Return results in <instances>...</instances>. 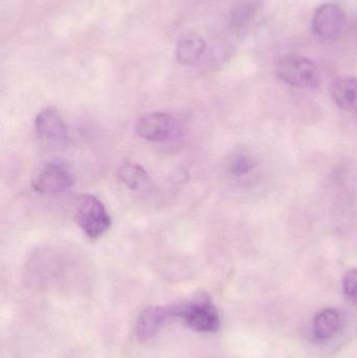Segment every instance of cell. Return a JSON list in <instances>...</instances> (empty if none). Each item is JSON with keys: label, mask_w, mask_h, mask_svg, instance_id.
I'll return each instance as SVG.
<instances>
[{"label": "cell", "mask_w": 357, "mask_h": 358, "mask_svg": "<svg viewBox=\"0 0 357 358\" xmlns=\"http://www.w3.org/2000/svg\"><path fill=\"white\" fill-rule=\"evenodd\" d=\"M172 317L182 320L189 328L203 334L218 331L221 325L219 313L207 294L180 306L170 308Z\"/></svg>", "instance_id": "1"}, {"label": "cell", "mask_w": 357, "mask_h": 358, "mask_svg": "<svg viewBox=\"0 0 357 358\" xmlns=\"http://www.w3.org/2000/svg\"><path fill=\"white\" fill-rule=\"evenodd\" d=\"M276 73L285 83L295 87L314 90L320 85L318 66L307 57L286 55L277 63Z\"/></svg>", "instance_id": "2"}, {"label": "cell", "mask_w": 357, "mask_h": 358, "mask_svg": "<svg viewBox=\"0 0 357 358\" xmlns=\"http://www.w3.org/2000/svg\"><path fill=\"white\" fill-rule=\"evenodd\" d=\"M75 221L90 239L102 237L111 227V218L104 204L92 195H83L78 201Z\"/></svg>", "instance_id": "3"}, {"label": "cell", "mask_w": 357, "mask_h": 358, "mask_svg": "<svg viewBox=\"0 0 357 358\" xmlns=\"http://www.w3.org/2000/svg\"><path fill=\"white\" fill-rule=\"evenodd\" d=\"M345 24V12L335 3H325L319 6L312 18L314 35L326 41L337 39L343 33Z\"/></svg>", "instance_id": "4"}, {"label": "cell", "mask_w": 357, "mask_h": 358, "mask_svg": "<svg viewBox=\"0 0 357 358\" xmlns=\"http://www.w3.org/2000/svg\"><path fill=\"white\" fill-rule=\"evenodd\" d=\"M73 173L62 164L52 163L46 165L34 178L31 187L40 194L54 195L66 191L73 185Z\"/></svg>", "instance_id": "5"}, {"label": "cell", "mask_w": 357, "mask_h": 358, "mask_svg": "<svg viewBox=\"0 0 357 358\" xmlns=\"http://www.w3.org/2000/svg\"><path fill=\"white\" fill-rule=\"evenodd\" d=\"M175 131V120L169 113H149L140 117L136 124L140 138L149 142H163L169 140Z\"/></svg>", "instance_id": "6"}, {"label": "cell", "mask_w": 357, "mask_h": 358, "mask_svg": "<svg viewBox=\"0 0 357 358\" xmlns=\"http://www.w3.org/2000/svg\"><path fill=\"white\" fill-rule=\"evenodd\" d=\"M36 132L44 142L66 145L68 141L66 126L54 109L46 108L38 113L35 120Z\"/></svg>", "instance_id": "7"}, {"label": "cell", "mask_w": 357, "mask_h": 358, "mask_svg": "<svg viewBox=\"0 0 357 358\" xmlns=\"http://www.w3.org/2000/svg\"><path fill=\"white\" fill-rule=\"evenodd\" d=\"M170 317H172L170 308L155 306L144 309L136 321V338L140 342L152 340Z\"/></svg>", "instance_id": "8"}, {"label": "cell", "mask_w": 357, "mask_h": 358, "mask_svg": "<svg viewBox=\"0 0 357 358\" xmlns=\"http://www.w3.org/2000/svg\"><path fill=\"white\" fill-rule=\"evenodd\" d=\"M331 96L340 108L357 113V78L341 76L330 86Z\"/></svg>", "instance_id": "9"}, {"label": "cell", "mask_w": 357, "mask_h": 358, "mask_svg": "<svg viewBox=\"0 0 357 358\" xmlns=\"http://www.w3.org/2000/svg\"><path fill=\"white\" fill-rule=\"evenodd\" d=\"M205 41L195 33H187L178 39L176 44V58L184 65H192L199 60L205 52Z\"/></svg>", "instance_id": "10"}, {"label": "cell", "mask_w": 357, "mask_h": 358, "mask_svg": "<svg viewBox=\"0 0 357 358\" xmlns=\"http://www.w3.org/2000/svg\"><path fill=\"white\" fill-rule=\"evenodd\" d=\"M342 317L339 311L333 308L321 310L314 320V338L318 342H327L339 334Z\"/></svg>", "instance_id": "11"}, {"label": "cell", "mask_w": 357, "mask_h": 358, "mask_svg": "<svg viewBox=\"0 0 357 358\" xmlns=\"http://www.w3.org/2000/svg\"><path fill=\"white\" fill-rule=\"evenodd\" d=\"M117 178L130 189H138L147 182L148 174L138 164L125 162L117 169Z\"/></svg>", "instance_id": "12"}, {"label": "cell", "mask_w": 357, "mask_h": 358, "mask_svg": "<svg viewBox=\"0 0 357 358\" xmlns=\"http://www.w3.org/2000/svg\"><path fill=\"white\" fill-rule=\"evenodd\" d=\"M255 168V159L247 151H235L228 159V170L233 178H245L252 173Z\"/></svg>", "instance_id": "13"}, {"label": "cell", "mask_w": 357, "mask_h": 358, "mask_svg": "<svg viewBox=\"0 0 357 358\" xmlns=\"http://www.w3.org/2000/svg\"><path fill=\"white\" fill-rule=\"evenodd\" d=\"M343 290L346 298L357 306V269L346 273L343 279Z\"/></svg>", "instance_id": "14"}, {"label": "cell", "mask_w": 357, "mask_h": 358, "mask_svg": "<svg viewBox=\"0 0 357 358\" xmlns=\"http://www.w3.org/2000/svg\"><path fill=\"white\" fill-rule=\"evenodd\" d=\"M255 6L251 3H241L239 6L235 8L234 13L232 15L233 24L236 27L245 25L243 23L247 22V19L253 15V10Z\"/></svg>", "instance_id": "15"}]
</instances>
